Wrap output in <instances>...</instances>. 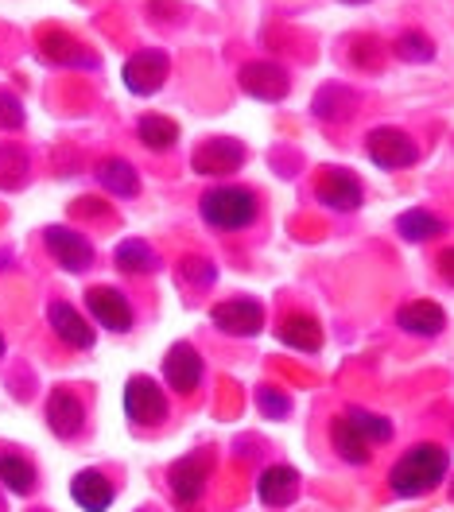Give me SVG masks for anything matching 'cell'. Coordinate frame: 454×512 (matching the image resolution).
I'll return each mask as SVG.
<instances>
[{
	"label": "cell",
	"instance_id": "1",
	"mask_svg": "<svg viewBox=\"0 0 454 512\" xmlns=\"http://www.w3.org/2000/svg\"><path fill=\"white\" fill-rule=\"evenodd\" d=\"M451 474V450L443 443H412L404 450L389 470V489L392 497L400 501H416V497H427L435 493Z\"/></svg>",
	"mask_w": 454,
	"mask_h": 512
},
{
	"label": "cell",
	"instance_id": "2",
	"mask_svg": "<svg viewBox=\"0 0 454 512\" xmlns=\"http://www.w3.org/2000/svg\"><path fill=\"white\" fill-rule=\"evenodd\" d=\"M257 214H260L257 194L249 191V187H237V183L210 187V191L198 198V218L210 225V229H218V233H241V229H249V225L257 222Z\"/></svg>",
	"mask_w": 454,
	"mask_h": 512
},
{
	"label": "cell",
	"instance_id": "3",
	"mask_svg": "<svg viewBox=\"0 0 454 512\" xmlns=\"http://www.w3.org/2000/svg\"><path fill=\"white\" fill-rule=\"evenodd\" d=\"M210 474H214V450L198 447V450H187L183 458H175V462L167 466V489H171L175 505L195 509L198 501L206 497Z\"/></svg>",
	"mask_w": 454,
	"mask_h": 512
},
{
	"label": "cell",
	"instance_id": "4",
	"mask_svg": "<svg viewBox=\"0 0 454 512\" xmlns=\"http://www.w3.org/2000/svg\"><path fill=\"white\" fill-rule=\"evenodd\" d=\"M365 152L369 160L377 163L381 171H404V167H416L420 163V144L404 132V128L381 125L365 136Z\"/></svg>",
	"mask_w": 454,
	"mask_h": 512
},
{
	"label": "cell",
	"instance_id": "5",
	"mask_svg": "<svg viewBox=\"0 0 454 512\" xmlns=\"http://www.w3.org/2000/svg\"><path fill=\"white\" fill-rule=\"evenodd\" d=\"M167 412H171V404H167V392L160 388V381H152L144 373L125 381V416L136 427H160Z\"/></svg>",
	"mask_w": 454,
	"mask_h": 512
},
{
	"label": "cell",
	"instance_id": "6",
	"mask_svg": "<svg viewBox=\"0 0 454 512\" xmlns=\"http://www.w3.org/2000/svg\"><path fill=\"white\" fill-rule=\"evenodd\" d=\"M121 78H125V90L136 97H152L163 90V82L171 78V59H167V51H156V47H144V51H136L125 70H121Z\"/></svg>",
	"mask_w": 454,
	"mask_h": 512
},
{
	"label": "cell",
	"instance_id": "7",
	"mask_svg": "<svg viewBox=\"0 0 454 512\" xmlns=\"http://www.w3.org/2000/svg\"><path fill=\"white\" fill-rule=\"evenodd\" d=\"M210 322H214L222 334H229V338H257L260 330H264V303H260V299H249V295L214 303Z\"/></svg>",
	"mask_w": 454,
	"mask_h": 512
},
{
	"label": "cell",
	"instance_id": "8",
	"mask_svg": "<svg viewBox=\"0 0 454 512\" xmlns=\"http://www.w3.org/2000/svg\"><path fill=\"white\" fill-rule=\"evenodd\" d=\"M86 311H90V319L98 322L101 330H109V334H129L132 322H136L129 295L121 288H109V284H98V288L86 291Z\"/></svg>",
	"mask_w": 454,
	"mask_h": 512
},
{
	"label": "cell",
	"instance_id": "9",
	"mask_svg": "<svg viewBox=\"0 0 454 512\" xmlns=\"http://www.w3.org/2000/svg\"><path fill=\"white\" fill-rule=\"evenodd\" d=\"M245 144L233 140V136H214L206 144H198L195 156H191V167L198 175H210V179H226V175H237L245 167Z\"/></svg>",
	"mask_w": 454,
	"mask_h": 512
},
{
	"label": "cell",
	"instance_id": "10",
	"mask_svg": "<svg viewBox=\"0 0 454 512\" xmlns=\"http://www.w3.org/2000/svg\"><path fill=\"white\" fill-rule=\"evenodd\" d=\"M43 245H47L51 260L63 272H86V268H94V245L78 229H70V225H47L43 229Z\"/></svg>",
	"mask_w": 454,
	"mask_h": 512
},
{
	"label": "cell",
	"instance_id": "11",
	"mask_svg": "<svg viewBox=\"0 0 454 512\" xmlns=\"http://www.w3.org/2000/svg\"><path fill=\"white\" fill-rule=\"evenodd\" d=\"M206 377V365H202V353L191 342H175L171 350L163 353V384L179 396H195L198 384Z\"/></svg>",
	"mask_w": 454,
	"mask_h": 512
},
{
	"label": "cell",
	"instance_id": "12",
	"mask_svg": "<svg viewBox=\"0 0 454 512\" xmlns=\"http://www.w3.org/2000/svg\"><path fill=\"white\" fill-rule=\"evenodd\" d=\"M43 419H47V427H51V435L55 439H78L82 435V427H86V404L70 392V388H51V396H47V404H43Z\"/></svg>",
	"mask_w": 454,
	"mask_h": 512
},
{
	"label": "cell",
	"instance_id": "13",
	"mask_svg": "<svg viewBox=\"0 0 454 512\" xmlns=\"http://www.w3.org/2000/svg\"><path fill=\"white\" fill-rule=\"evenodd\" d=\"M241 90H245L249 97H257V101L276 105V101H284V97H288L292 78H288V70H284L280 63H272V59H257V63L241 66Z\"/></svg>",
	"mask_w": 454,
	"mask_h": 512
},
{
	"label": "cell",
	"instance_id": "14",
	"mask_svg": "<svg viewBox=\"0 0 454 512\" xmlns=\"http://www.w3.org/2000/svg\"><path fill=\"white\" fill-rule=\"evenodd\" d=\"M47 326H51V334L63 346H70V350H94V342H98V326H90V319L78 307L63 303V299H55L47 307Z\"/></svg>",
	"mask_w": 454,
	"mask_h": 512
},
{
	"label": "cell",
	"instance_id": "15",
	"mask_svg": "<svg viewBox=\"0 0 454 512\" xmlns=\"http://www.w3.org/2000/svg\"><path fill=\"white\" fill-rule=\"evenodd\" d=\"M299 470L295 466H284V462H276V466H264L257 474V501L264 509L280 512V509H292L295 501H299Z\"/></svg>",
	"mask_w": 454,
	"mask_h": 512
},
{
	"label": "cell",
	"instance_id": "16",
	"mask_svg": "<svg viewBox=\"0 0 454 512\" xmlns=\"http://www.w3.org/2000/svg\"><path fill=\"white\" fill-rule=\"evenodd\" d=\"M315 198L330 206V210H338V214H354L357 206H361V179H357L354 171H346V167H326L323 175H319V183H315Z\"/></svg>",
	"mask_w": 454,
	"mask_h": 512
},
{
	"label": "cell",
	"instance_id": "17",
	"mask_svg": "<svg viewBox=\"0 0 454 512\" xmlns=\"http://www.w3.org/2000/svg\"><path fill=\"white\" fill-rule=\"evenodd\" d=\"M396 326L412 338H439L447 330V311L435 299H412L396 311Z\"/></svg>",
	"mask_w": 454,
	"mask_h": 512
},
{
	"label": "cell",
	"instance_id": "18",
	"mask_svg": "<svg viewBox=\"0 0 454 512\" xmlns=\"http://www.w3.org/2000/svg\"><path fill=\"white\" fill-rule=\"evenodd\" d=\"M70 501L82 512H105L117 501V489L101 470H78L70 478Z\"/></svg>",
	"mask_w": 454,
	"mask_h": 512
},
{
	"label": "cell",
	"instance_id": "19",
	"mask_svg": "<svg viewBox=\"0 0 454 512\" xmlns=\"http://www.w3.org/2000/svg\"><path fill=\"white\" fill-rule=\"evenodd\" d=\"M276 342H284L288 350L319 353L323 350V326L311 315H284L276 322Z\"/></svg>",
	"mask_w": 454,
	"mask_h": 512
},
{
	"label": "cell",
	"instance_id": "20",
	"mask_svg": "<svg viewBox=\"0 0 454 512\" xmlns=\"http://www.w3.org/2000/svg\"><path fill=\"white\" fill-rule=\"evenodd\" d=\"M330 447H334V454H338L346 466H369V462H373V447L357 435L354 423L346 419V412L330 419Z\"/></svg>",
	"mask_w": 454,
	"mask_h": 512
},
{
	"label": "cell",
	"instance_id": "21",
	"mask_svg": "<svg viewBox=\"0 0 454 512\" xmlns=\"http://www.w3.org/2000/svg\"><path fill=\"white\" fill-rule=\"evenodd\" d=\"M113 264L125 272V276H156L163 268L160 253L144 241V237H129V241H121L117 245V253H113Z\"/></svg>",
	"mask_w": 454,
	"mask_h": 512
},
{
	"label": "cell",
	"instance_id": "22",
	"mask_svg": "<svg viewBox=\"0 0 454 512\" xmlns=\"http://www.w3.org/2000/svg\"><path fill=\"white\" fill-rule=\"evenodd\" d=\"M0 485L12 497H32L39 474H35L32 458H24L20 450H0Z\"/></svg>",
	"mask_w": 454,
	"mask_h": 512
},
{
	"label": "cell",
	"instance_id": "23",
	"mask_svg": "<svg viewBox=\"0 0 454 512\" xmlns=\"http://www.w3.org/2000/svg\"><path fill=\"white\" fill-rule=\"evenodd\" d=\"M311 109H315V117H319V121L342 125V121H350V117H354L357 94L354 90H346V86H338V82H330V86H323V90L315 94Z\"/></svg>",
	"mask_w": 454,
	"mask_h": 512
},
{
	"label": "cell",
	"instance_id": "24",
	"mask_svg": "<svg viewBox=\"0 0 454 512\" xmlns=\"http://www.w3.org/2000/svg\"><path fill=\"white\" fill-rule=\"evenodd\" d=\"M94 175H98V183L113 194V198H136V194H140V175H136V167H132L129 160H121V156L101 160Z\"/></svg>",
	"mask_w": 454,
	"mask_h": 512
},
{
	"label": "cell",
	"instance_id": "25",
	"mask_svg": "<svg viewBox=\"0 0 454 512\" xmlns=\"http://www.w3.org/2000/svg\"><path fill=\"white\" fill-rule=\"evenodd\" d=\"M39 51H43V59L55 66H86V70H94L98 59L78 43V39H70L63 32H51L43 35V43H39Z\"/></svg>",
	"mask_w": 454,
	"mask_h": 512
},
{
	"label": "cell",
	"instance_id": "26",
	"mask_svg": "<svg viewBox=\"0 0 454 512\" xmlns=\"http://www.w3.org/2000/svg\"><path fill=\"white\" fill-rule=\"evenodd\" d=\"M396 233H400L404 241H412V245H423V241L443 237V233H447V222H443L439 214L416 206V210H404V214L396 218Z\"/></svg>",
	"mask_w": 454,
	"mask_h": 512
},
{
	"label": "cell",
	"instance_id": "27",
	"mask_svg": "<svg viewBox=\"0 0 454 512\" xmlns=\"http://www.w3.org/2000/svg\"><path fill=\"white\" fill-rule=\"evenodd\" d=\"M346 419L354 423V431L369 443V447H389L392 435H396V427H392L389 416H381V412H369V408H357L350 404L346 408Z\"/></svg>",
	"mask_w": 454,
	"mask_h": 512
},
{
	"label": "cell",
	"instance_id": "28",
	"mask_svg": "<svg viewBox=\"0 0 454 512\" xmlns=\"http://www.w3.org/2000/svg\"><path fill=\"white\" fill-rule=\"evenodd\" d=\"M136 136H140V144L148 152H167V148L179 144V125L171 117H163V113H148V117L136 121Z\"/></svg>",
	"mask_w": 454,
	"mask_h": 512
},
{
	"label": "cell",
	"instance_id": "29",
	"mask_svg": "<svg viewBox=\"0 0 454 512\" xmlns=\"http://www.w3.org/2000/svg\"><path fill=\"white\" fill-rule=\"evenodd\" d=\"M179 280H183L187 288L206 291L218 280V268H214V260H206V256H183V260H179Z\"/></svg>",
	"mask_w": 454,
	"mask_h": 512
},
{
	"label": "cell",
	"instance_id": "30",
	"mask_svg": "<svg viewBox=\"0 0 454 512\" xmlns=\"http://www.w3.org/2000/svg\"><path fill=\"white\" fill-rule=\"evenodd\" d=\"M392 51H396V59H404V63H431V59H435V43L423 32H404L392 43Z\"/></svg>",
	"mask_w": 454,
	"mask_h": 512
},
{
	"label": "cell",
	"instance_id": "31",
	"mask_svg": "<svg viewBox=\"0 0 454 512\" xmlns=\"http://www.w3.org/2000/svg\"><path fill=\"white\" fill-rule=\"evenodd\" d=\"M257 412L264 419H288L292 416V396L280 388H257Z\"/></svg>",
	"mask_w": 454,
	"mask_h": 512
},
{
	"label": "cell",
	"instance_id": "32",
	"mask_svg": "<svg viewBox=\"0 0 454 512\" xmlns=\"http://www.w3.org/2000/svg\"><path fill=\"white\" fill-rule=\"evenodd\" d=\"M24 121H28L24 101L8 94V90H0V132H16V128H24Z\"/></svg>",
	"mask_w": 454,
	"mask_h": 512
},
{
	"label": "cell",
	"instance_id": "33",
	"mask_svg": "<svg viewBox=\"0 0 454 512\" xmlns=\"http://www.w3.org/2000/svg\"><path fill=\"white\" fill-rule=\"evenodd\" d=\"M439 276L447 280L454 288V249H447V253H439Z\"/></svg>",
	"mask_w": 454,
	"mask_h": 512
},
{
	"label": "cell",
	"instance_id": "34",
	"mask_svg": "<svg viewBox=\"0 0 454 512\" xmlns=\"http://www.w3.org/2000/svg\"><path fill=\"white\" fill-rule=\"evenodd\" d=\"M4 350H8V342H4V334H0V357H4Z\"/></svg>",
	"mask_w": 454,
	"mask_h": 512
},
{
	"label": "cell",
	"instance_id": "35",
	"mask_svg": "<svg viewBox=\"0 0 454 512\" xmlns=\"http://www.w3.org/2000/svg\"><path fill=\"white\" fill-rule=\"evenodd\" d=\"M342 4H369V0H342Z\"/></svg>",
	"mask_w": 454,
	"mask_h": 512
},
{
	"label": "cell",
	"instance_id": "36",
	"mask_svg": "<svg viewBox=\"0 0 454 512\" xmlns=\"http://www.w3.org/2000/svg\"><path fill=\"white\" fill-rule=\"evenodd\" d=\"M451 501H454V481H451Z\"/></svg>",
	"mask_w": 454,
	"mask_h": 512
},
{
	"label": "cell",
	"instance_id": "37",
	"mask_svg": "<svg viewBox=\"0 0 454 512\" xmlns=\"http://www.w3.org/2000/svg\"><path fill=\"white\" fill-rule=\"evenodd\" d=\"M32 512H47V509H32Z\"/></svg>",
	"mask_w": 454,
	"mask_h": 512
},
{
	"label": "cell",
	"instance_id": "38",
	"mask_svg": "<svg viewBox=\"0 0 454 512\" xmlns=\"http://www.w3.org/2000/svg\"><path fill=\"white\" fill-rule=\"evenodd\" d=\"M136 512H144V509H136Z\"/></svg>",
	"mask_w": 454,
	"mask_h": 512
}]
</instances>
